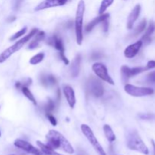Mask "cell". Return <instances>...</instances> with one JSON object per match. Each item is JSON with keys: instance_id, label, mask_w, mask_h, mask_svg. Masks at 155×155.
<instances>
[{"instance_id": "cell-1", "label": "cell", "mask_w": 155, "mask_h": 155, "mask_svg": "<svg viewBox=\"0 0 155 155\" xmlns=\"http://www.w3.org/2000/svg\"><path fill=\"white\" fill-rule=\"evenodd\" d=\"M48 146L51 147L54 149L61 148L63 151L69 154H72L74 153V149L71 145L68 139L62 134L56 130H49L47 135L45 136Z\"/></svg>"}, {"instance_id": "cell-2", "label": "cell", "mask_w": 155, "mask_h": 155, "mask_svg": "<svg viewBox=\"0 0 155 155\" xmlns=\"http://www.w3.org/2000/svg\"><path fill=\"white\" fill-rule=\"evenodd\" d=\"M127 147L130 149L136 151L145 155L149 154L148 147L145 145V142L142 141V138L136 130H132L129 132L127 136Z\"/></svg>"}, {"instance_id": "cell-3", "label": "cell", "mask_w": 155, "mask_h": 155, "mask_svg": "<svg viewBox=\"0 0 155 155\" xmlns=\"http://www.w3.org/2000/svg\"><path fill=\"white\" fill-rule=\"evenodd\" d=\"M38 29L34 28L30 31V33L28 35L25 36L24 37H23L22 39H21L20 40H18V42H15L14 45H12V46H10L9 48H6L5 51H3L0 54V63H3L4 61H5L9 57H10L12 54H13L14 53H15L16 51H19L25 43H27L28 41H30L35 35L37 33Z\"/></svg>"}, {"instance_id": "cell-4", "label": "cell", "mask_w": 155, "mask_h": 155, "mask_svg": "<svg viewBox=\"0 0 155 155\" xmlns=\"http://www.w3.org/2000/svg\"><path fill=\"white\" fill-rule=\"evenodd\" d=\"M86 5L85 2L83 0H80L78 3L76 12L75 18V32H76V39L78 45H81L83 39V17H84V12Z\"/></svg>"}, {"instance_id": "cell-5", "label": "cell", "mask_w": 155, "mask_h": 155, "mask_svg": "<svg viewBox=\"0 0 155 155\" xmlns=\"http://www.w3.org/2000/svg\"><path fill=\"white\" fill-rule=\"evenodd\" d=\"M81 130L83 132V135L86 137V139H88L89 142H90L91 145H92V147L94 148V149L95 150L98 155H107L106 154L105 151L103 149L102 146L101 145V144L98 142V139H96V137L94 135L93 132H92V129L89 127L86 124H82L81 125Z\"/></svg>"}, {"instance_id": "cell-6", "label": "cell", "mask_w": 155, "mask_h": 155, "mask_svg": "<svg viewBox=\"0 0 155 155\" xmlns=\"http://www.w3.org/2000/svg\"><path fill=\"white\" fill-rule=\"evenodd\" d=\"M86 90L92 96L99 98L104 94V89L102 83L99 80L94 77H91L86 83Z\"/></svg>"}, {"instance_id": "cell-7", "label": "cell", "mask_w": 155, "mask_h": 155, "mask_svg": "<svg viewBox=\"0 0 155 155\" xmlns=\"http://www.w3.org/2000/svg\"><path fill=\"white\" fill-rule=\"evenodd\" d=\"M125 92L133 97H143L151 95L154 93V89L147 87H139L131 84H126Z\"/></svg>"}, {"instance_id": "cell-8", "label": "cell", "mask_w": 155, "mask_h": 155, "mask_svg": "<svg viewBox=\"0 0 155 155\" xmlns=\"http://www.w3.org/2000/svg\"><path fill=\"white\" fill-rule=\"evenodd\" d=\"M148 68H147V66L136 67V68H130L124 65V66L121 67V79H122L123 83L127 84L130 77L141 74V73L148 71Z\"/></svg>"}, {"instance_id": "cell-9", "label": "cell", "mask_w": 155, "mask_h": 155, "mask_svg": "<svg viewBox=\"0 0 155 155\" xmlns=\"http://www.w3.org/2000/svg\"><path fill=\"white\" fill-rule=\"evenodd\" d=\"M46 43L48 44L49 45L54 47L56 49L58 50L59 52H60L59 54H60L61 59L63 61L64 63L66 65L69 64V60H68V58L64 54V45L63 41L58 35L54 34L52 37H50L47 40Z\"/></svg>"}, {"instance_id": "cell-10", "label": "cell", "mask_w": 155, "mask_h": 155, "mask_svg": "<svg viewBox=\"0 0 155 155\" xmlns=\"http://www.w3.org/2000/svg\"><path fill=\"white\" fill-rule=\"evenodd\" d=\"M92 71H94L96 76L99 77L101 80L103 81L106 82V83H109L110 85H114V82L113 79L111 78L108 74L107 68L104 64L101 63H95L92 65Z\"/></svg>"}, {"instance_id": "cell-11", "label": "cell", "mask_w": 155, "mask_h": 155, "mask_svg": "<svg viewBox=\"0 0 155 155\" xmlns=\"http://www.w3.org/2000/svg\"><path fill=\"white\" fill-rule=\"evenodd\" d=\"M14 145L17 148H20V149L23 150V151H26V152L29 153V154L33 155H44L43 152L41 150L35 148L31 144L26 142V141L22 140V139H16L15 142H14Z\"/></svg>"}, {"instance_id": "cell-12", "label": "cell", "mask_w": 155, "mask_h": 155, "mask_svg": "<svg viewBox=\"0 0 155 155\" xmlns=\"http://www.w3.org/2000/svg\"><path fill=\"white\" fill-rule=\"evenodd\" d=\"M68 0H44L39 5H37L34 8L35 11H41L44 9L49 8L57 7V6H61L65 5Z\"/></svg>"}, {"instance_id": "cell-13", "label": "cell", "mask_w": 155, "mask_h": 155, "mask_svg": "<svg viewBox=\"0 0 155 155\" xmlns=\"http://www.w3.org/2000/svg\"><path fill=\"white\" fill-rule=\"evenodd\" d=\"M143 42L142 40H139L135 43L131 44L126 48L124 50V56L127 58H133L139 53V50L142 48Z\"/></svg>"}, {"instance_id": "cell-14", "label": "cell", "mask_w": 155, "mask_h": 155, "mask_svg": "<svg viewBox=\"0 0 155 155\" xmlns=\"http://www.w3.org/2000/svg\"><path fill=\"white\" fill-rule=\"evenodd\" d=\"M141 12V5H136L134 7V8L132 10V12H130V14L129 15L128 18H127V27L129 30H131L133 29V25H134L135 22L137 21V19L139 18V15H140Z\"/></svg>"}, {"instance_id": "cell-15", "label": "cell", "mask_w": 155, "mask_h": 155, "mask_svg": "<svg viewBox=\"0 0 155 155\" xmlns=\"http://www.w3.org/2000/svg\"><path fill=\"white\" fill-rule=\"evenodd\" d=\"M63 92L69 106L71 108H74L76 104V97L75 92H74V90L73 89V88L71 87L70 86H64Z\"/></svg>"}, {"instance_id": "cell-16", "label": "cell", "mask_w": 155, "mask_h": 155, "mask_svg": "<svg viewBox=\"0 0 155 155\" xmlns=\"http://www.w3.org/2000/svg\"><path fill=\"white\" fill-rule=\"evenodd\" d=\"M109 18V14H102V15H100L99 16L95 18V19L92 20V21L89 23L87 24V26L86 27V32H90L92 31V29L95 27L96 25H98L99 23H102L103 21H104L105 20L108 19Z\"/></svg>"}, {"instance_id": "cell-17", "label": "cell", "mask_w": 155, "mask_h": 155, "mask_svg": "<svg viewBox=\"0 0 155 155\" xmlns=\"http://www.w3.org/2000/svg\"><path fill=\"white\" fill-rule=\"evenodd\" d=\"M80 64H81V55L77 54L74 58L71 66V74L73 77H77L79 75L80 70Z\"/></svg>"}, {"instance_id": "cell-18", "label": "cell", "mask_w": 155, "mask_h": 155, "mask_svg": "<svg viewBox=\"0 0 155 155\" xmlns=\"http://www.w3.org/2000/svg\"><path fill=\"white\" fill-rule=\"evenodd\" d=\"M39 80L42 86L45 87H49V86H54L57 83V80L53 75L48 74V75H42L39 77Z\"/></svg>"}, {"instance_id": "cell-19", "label": "cell", "mask_w": 155, "mask_h": 155, "mask_svg": "<svg viewBox=\"0 0 155 155\" xmlns=\"http://www.w3.org/2000/svg\"><path fill=\"white\" fill-rule=\"evenodd\" d=\"M155 31V22L154 21H151L149 24V26H148V29H147L146 32L145 33L144 36H142V41L143 43L148 44L149 42H151V35L154 33Z\"/></svg>"}, {"instance_id": "cell-20", "label": "cell", "mask_w": 155, "mask_h": 155, "mask_svg": "<svg viewBox=\"0 0 155 155\" xmlns=\"http://www.w3.org/2000/svg\"><path fill=\"white\" fill-rule=\"evenodd\" d=\"M45 32L43 31L37 32V33L35 35L34 39H33V40L31 41V42L28 45L29 49H34V48H36V47L39 45V42H40L41 41L43 40L44 38H45Z\"/></svg>"}, {"instance_id": "cell-21", "label": "cell", "mask_w": 155, "mask_h": 155, "mask_svg": "<svg viewBox=\"0 0 155 155\" xmlns=\"http://www.w3.org/2000/svg\"><path fill=\"white\" fill-rule=\"evenodd\" d=\"M36 144H37L38 146L39 147L41 151L43 152L44 155H63L56 152V151H54V148L48 146V145H45V144H43L42 142H41L40 141H37V142H36Z\"/></svg>"}, {"instance_id": "cell-22", "label": "cell", "mask_w": 155, "mask_h": 155, "mask_svg": "<svg viewBox=\"0 0 155 155\" xmlns=\"http://www.w3.org/2000/svg\"><path fill=\"white\" fill-rule=\"evenodd\" d=\"M103 130H104L105 137L107 138L108 142H113L116 140V136H115L114 133L113 132V130H112L110 126L107 125V124L104 125V127H103Z\"/></svg>"}, {"instance_id": "cell-23", "label": "cell", "mask_w": 155, "mask_h": 155, "mask_svg": "<svg viewBox=\"0 0 155 155\" xmlns=\"http://www.w3.org/2000/svg\"><path fill=\"white\" fill-rule=\"evenodd\" d=\"M21 91H22L23 94L24 95V96L26 97V98H28L29 100H30V101H31L32 103H33L34 105H36V98H35L34 95H33V93H32L31 92H30V89H28V87H26V86H24V87H23L22 89H21Z\"/></svg>"}, {"instance_id": "cell-24", "label": "cell", "mask_w": 155, "mask_h": 155, "mask_svg": "<svg viewBox=\"0 0 155 155\" xmlns=\"http://www.w3.org/2000/svg\"><path fill=\"white\" fill-rule=\"evenodd\" d=\"M44 57H45L44 53H38L37 54H36V55H34L30 59V64L32 65L38 64L40 63V62H42L43 61Z\"/></svg>"}, {"instance_id": "cell-25", "label": "cell", "mask_w": 155, "mask_h": 155, "mask_svg": "<svg viewBox=\"0 0 155 155\" xmlns=\"http://www.w3.org/2000/svg\"><path fill=\"white\" fill-rule=\"evenodd\" d=\"M114 0H102V2H101V5H100L99 8V12H98L99 15L104 14V12L107 10V8L110 7V6L111 5V4L114 2Z\"/></svg>"}, {"instance_id": "cell-26", "label": "cell", "mask_w": 155, "mask_h": 155, "mask_svg": "<svg viewBox=\"0 0 155 155\" xmlns=\"http://www.w3.org/2000/svg\"><path fill=\"white\" fill-rule=\"evenodd\" d=\"M54 108H55V104H54V102L51 99V98H48L46 104L45 105V114H52V112L54 110Z\"/></svg>"}, {"instance_id": "cell-27", "label": "cell", "mask_w": 155, "mask_h": 155, "mask_svg": "<svg viewBox=\"0 0 155 155\" xmlns=\"http://www.w3.org/2000/svg\"><path fill=\"white\" fill-rule=\"evenodd\" d=\"M145 27H146V20L142 19V21H141L139 24V25L136 27L134 30V36H138V35L140 34L142 32H143L145 30Z\"/></svg>"}, {"instance_id": "cell-28", "label": "cell", "mask_w": 155, "mask_h": 155, "mask_svg": "<svg viewBox=\"0 0 155 155\" xmlns=\"http://www.w3.org/2000/svg\"><path fill=\"white\" fill-rule=\"evenodd\" d=\"M27 27H24V28L21 29V30H19L18 32H17L16 33H15L14 35H12V36L10 37V40L11 41H15L16 40V39H18V38L21 37V36H22L23 35L25 34L26 33H27Z\"/></svg>"}, {"instance_id": "cell-29", "label": "cell", "mask_w": 155, "mask_h": 155, "mask_svg": "<svg viewBox=\"0 0 155 155\" xmlns=\"http://www.w3.org/2000/svg\"><path fill=\"white\" fill-rule=\"evenodd\" d=\"M32 83V80L30 78H28L27 79V80H25V81H24V83H21V82H17L16 83H15V87L17 88V89H22L23 87H24V86H26V87H28L29 86H30Z\"/></svg>"}, {"instance_id": "cell-30", "label": "cell", "mask_w": 155, "mask_h": 155, "mask_svg": "<svg viewBox=\"0 0 155 155\" xmlns=\"http://www.w3.org/2000/svg\"><path fill=\"white\" fill-rule=\"evenodd\" d=\"M146 80L148 83H155V71L149 73V74L146 76Z\"/></svg>"}, {"instance_id": "cell-31", "label": "cell", "mask_w": 155, "mask_h": 155, "mask_svg": "<svg viewBox=\"0 0 155 155\" xmlns=\"http://www.w3.org/2000/svg\"><path fill=\"white\" fill-rule=\"evenodd\" d=\"M45 115H46L48 120L50 121V123L51 124V125H53V126L57 125V120H56L55 117H54L52 115V114H45Z\"/></svg>"}, {"instance_id": "cell-32", "label": "cell", "mask_w": 155, "mask_h": 155, "mask_svg": "<svg viewBox=\"0 0 155 155\" xmlns=\"http://www.w3.org/2000/svg\"><path fill=\"white\" fill-rule=\"evenodd\" d=\"M102 57V54L99 52H95L92 54V60H98Z\"/></svg>"}, {"instance_id": "cell-33", "label": "cell", "mask_w": 155, "mask_h": 155, "mask_svg": "<svg viewBox=\"0 0 155 155\" xmlns=\"http://www.w3.org/2000/svg\"><path fill=\"white\" fill-rule=\"evenodd\" d=\"M153 115L151 114H141L140 117L143 120H149L153 117Z\"/></svg>"}, {"instance_id": "cell-34", "label": "cell", "mask_w": 155, "mask_h": 155, "mask_svg": "<svg viewBox=\"0 0 155 155\" xmlns=\"http://www.w3.org/2000/svg\"><path fill=\"white\" fill-rule=\"evenodd\" d=\"M147 68H148V70L153 69L155 68V61H150L148 62V64H146Z\"/></svg>"}, {"instance_id": "cell-35", "label": "cell", "mask_w": 155, "mask_h": 155, "mask_svg": "<svg viewBox=\"0 0 155 155\" xmlns=\"http://www.w3.org/2000/svg\"><path fill=\"white\" fill-rule=\"evenodd\" d=\"M102 24H103V28H104V31L107 32V30H108V26H109V23L107 22V19L105 20L104 21H103Z\"/></svg>"}, {"instance_id": "cell-36", "label": "cell", "mask_w": 155, "mask_h": 155, "mask_svg": "<svg viewBox=\"0 0 155 155\" xmlns=\"http://www.w3.org/2000/svg\"><path fill=\"white\" fill-rule=\"evenodd\" d=\"M15 19H16L15 17H11V18H9L8 19V22H12V21H15Z\"/></svg>"}, {"instance_id": "cell-37", "label": "cell", "mask_w": 155, "mask_h": 155, "mask_svg": "<svg viewBox=\"0 0 155 155\" xmlns=\"http://www.w3.org/2000/svg\"><path fill=\"white\" fill-rule=\"evenodd\" d=\"M151 142H152V145L153 147H154V155H155V142L153 140L151 141Z\"/></svg>"}, {"instance_id": "cell-38", "label": "cell", "mask_w": 155, "mask_h": 155, "mask_svg": "<svg viewBox=\"0 0 155 155\" xmlns=\"http://www.w3.org/2000/svg\"><path fill=\"white\" fill-rule=\"evenodd\" d=\"M0 136H1V133H0Z\"/></svg>"}, {"instance_id": "cell-39", "label": "cell", "mask_w": 155, "mask_h": 155, "mask_svg": "<svg viewBox=\"0 0 155 155\" xmlns=\"http://www.w3.org/2000/svg\"><path fill=\"white\" fill-rule=\"evenodd\" d=\"M11 155H15V154H11Z\"/></svg>"}]
</instances>
